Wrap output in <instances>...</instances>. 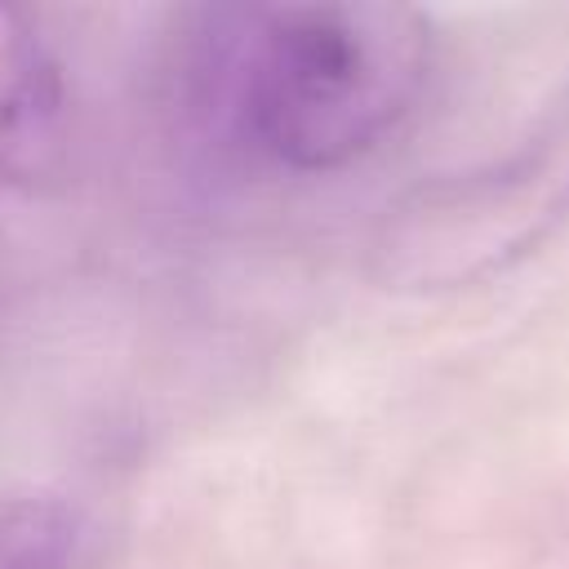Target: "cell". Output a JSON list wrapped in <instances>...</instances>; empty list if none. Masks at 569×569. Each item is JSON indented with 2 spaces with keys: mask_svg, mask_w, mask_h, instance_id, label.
Returning <instances> with one entry per match:
<instances>
[{
  "mask_svg": "<svg viewBox=\"0 0 569 569\" xmlns=\"http://www.w3.org/2000/svg\"><path fill=\"white\" fill-rule=\"evenodd\" d=\"M569 209V93L511 151L405 191L373 231L391 289H462L502 271Z\"/></svg>",
  "mask_w": 569,
  "mask_h": 569,
  "instance_id": "2",
  "label": "cell"
},
{
  "mask_svg": "<svg viewBox=\"0 0 569 569\" xmlns=\"http://www.w3.org/2000/svg\"><path fill=\"white\" fill-rule=\"evenodd\" d=\"M84 547L80 511L49 489L0 493V569H76Z\"/></svg>",
  "mask_w": 569,
  "mask_h": 569,
  "instance_id": "4",
  "label": "cell"
},
{
  "mask_svg": "<svg viewBox=\"0 0 569 569\" xmlns=\"http://www.w3.org/2000/svg\"><path fill=\"white\" fill-rule=\"evenodd\" d=\"M71 93L62 58L27 9L0 4V187L36 191L62 173Z\"/></svg>",
  "mask_w": 569,
  "mask_h": 569,
  "instance_id": "3",
  "label": "cell"
},
{
  "mask_svg": "<svg viewBox=\"0 0 569 569\" xmlns=\"http://www.w3.org/2000/svg\"><path fill=\"white\" fill-rule=\"evenodd\" d=\"M431 71V27L400 4H213L178 18L169 102L218 151L338 173L382 147Z\"/></svg>",
  "mask_w": 569,
  "mask_h": 569,
  "instance_id": "1",
  "label": "cell"
}]
</instances>
